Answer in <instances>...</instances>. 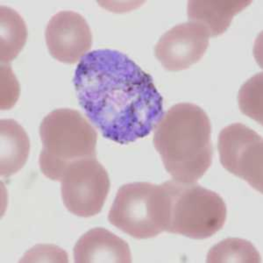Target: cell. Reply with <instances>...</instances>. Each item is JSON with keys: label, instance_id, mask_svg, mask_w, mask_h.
Segmentation results:
<instances>
[{"label": "cell", "instance_id": "cell-14", "mask_svg": "<svg viewBox=\"0 0 263 263\" xmlns=\"http://www.w3.org/2000/svg\"><path fill=\"white\" fill-rule=\"evenodd\" d=\"M207 262H261V260L249 241L232 238L214 246L208 253Z\"/></svg>", "mask_w": 263, "mask_h": 263}, {"label": "cell", "instance_id": "cell-13", "mask_svg": "<svg viewBox=\"0 0 263 263\" xmlns=\"http://www.w3.org/2000/svg\"><path fill=\"white\" fill-rule=\"evenodd\" d=\"M1 63H8L17 57L27 38V25L14 10L1 6Z\"/></svg>", "mask_w": 263, "mask_h": 263}, {"label": "cell", "instance_id": "cell-15", "mask_svg": "<svg viewBox=\"0 0 263 263\" xmlns=\"http://www.w3.org/2000/svg\"><path fill=\"white\" fill-rule=\"evenodd\" d=\"M262 73L249 79L239 90V107L243 114L262 124Z\"/></svg>", "mask_w": 263, "mask_h": 263}, {"label": "cell", "instance_id": "cell-11", "mask_svg": "<svg viewBox=\"0 0 263 263\" xmlns=\"http://www.w3.org/2000/svg\"><path fill=\"white\" fill-rule=\"evenodd\" d=\"M251 3L243 0L189 1L188 17L205 27L210 37H216L228 30L233 17Z\"/></svg>", "mask_w": 263, "mask_h": 263}, {"label": "cell", "instance_id": "cell-10", "mask_svg": "<svg viewBox=\"0 0 263 263\" xmlns=\"http://www.w3.org/2000/svg\"><path fill=\"white\" fill-rule=\"evenodd\" d=\"M78 263H129L132 254L128 244L107 229L93 228L78 239L74 248Z\"/></svg>", "mask_w": 263, "mask_h": 263}, {"label": "cell", "instance_id": "cell-5", "mask_svg": "<svg viewBox=\"0 0 263 263\" xmlns=\"http://www.w3.org/2000/svg\"><path fill=\"white\" fill-rule=\"evenodd\" d=\"M167 216L168 200L163 184L133 182L117 192L108 220L135 239H150L166 231Z\"/></svg>", "mask_w": 263, "mask_h": 263}, {"label": "cell", "instance_id": "cell-6", "mask_svg": "<svg viewBox=\"0 0 263 263\" xmlns=\"http://www.w3.org/2000/svg\"><path fill=\"white\" fill-rule=\"evenodd\" d=\"M61 182L64 205L69 213L82 218L101 212L111 187L107 171L96 158L74 162Z\"/></svg>", "mask_w": 263, "mask_h": 263}, {"label": "cell", "instance_id": "cell-7", "mask_svg": "<svg viewBox=\"0 0 263 263\" xmlns=\"http://www.w3.org/2000/svg\"><path fill=\"white\" fill-rule=\"evenodd\" d=\"M218 154L223 167L262 192L263 141L256 132L241 123L222 129Z\"/></svg>", "mask_w": 263, "mask_h": 263}, {"label": "cell", "instance_id": "cell-3", "mask_svg": "<svg viewBox=\"0 0 263 263\" xmlns=\"http://www.w3.org/2000/svg\"><path fill=\"white\" fill-rule=\"evenodd\" d=\"M40 135V168L49 179L61 182L74 162L96 158L98 133L78 111L62 108L51 111L42 120Z\"/></svg>", "mask_w": 263, "mask_h": 263}, {"label": "cell", "instance_id": "cell-4", "mask_svg": "<svg viewBox=\"0 0 263 263\" xmlns=\"http://www.w3.org/2000/svg\"><path fill=\"white\" fill-rule=\"evenodd\" d=\"M168 200L166 231L191 239H208L221 230L227 205L218 193L196 182L170 180L162 183Z\"/></svg>", "mask_w": 263, "mask_h": 263}, {"label": "cell", "instance_id": "cell-9", "mask_svg": "<svg viewBox=\"0 0 263 263\" xmlns=\"http://www.w3.org/2000/svg\"><path fill=\"white\" fill-rule=\"evenodd\" d=\"M46 43L54 59L74 64L92 47V33L84 17L73 11H61L48 21Z\"/></svg>", "mask_w": 263, "mask_h": 263}, {"label": "cell", "instance_id": "cell-8", "mask_svg": "<svg viewBox=\"0 0 263 263\" xmlns=\"http://www.w3.org/2000/svg\"><path fill=\"white\" fill-rule=\"evenodd\" d=\"M209 33L194 21L178 24L167 31L155 47V54L168 71L187 69L198 63L209 47Z\"/></svg>", "mask_w": 263, "mask_h": 263}, {"label": "cell", "instance_id": "cell-1", "mask_svg": "<svg viewBox=\"0 0 263 263\" xmlns=\"http://www.w3.org/2000/svg\"><path fill=\"white\" fill-rule=\"evenodd\" d=\"M73 82L87 118L117 143L147 137L163 116V99L152 77L120 51L105 48L85 54Z\"/></svg>", "mask_w": 263, "mask_h": 263}, {"label": "cell", "instance_id": "cell-2", "mask_svg": "<svg viewBox=\"0 0 263 263\" xmlns=\"http://www.w3.org/2000/svg\"><path fill=\"white\" fill-rule=\"evenodd\" d=\"M154 145L173 180L196 182L213 162L212 125L202 108L181 103L174 105L156 125Z\"/></svg>", "mask_w": 263, "mask_h": 263}, {"label": "cell", "instance_id": "cell-12", "mask_svg": "<svg viewBox=\"0 0 263 263\" xmlns=\"http://www.w3.org/2000/svg\"><path fill=\"white\" fill-rule=\"evenodd\" d=\"M0 173L9 177L23 167L30 151V141L24 128L15 120H2Z\"/></svg>", "mask_w": 263, "mask_h": 263}]
</instances>
